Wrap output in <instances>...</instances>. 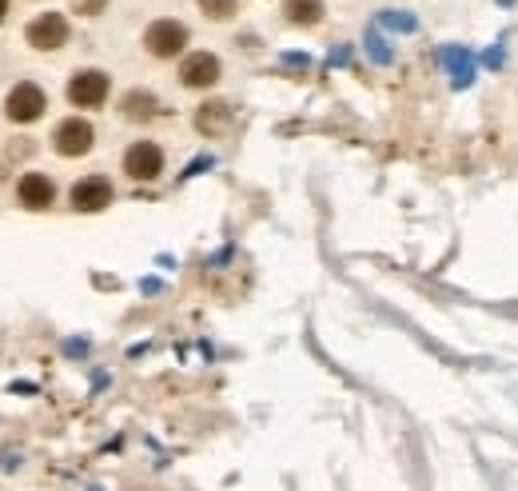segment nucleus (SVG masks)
I'll return each instance as SVG.
<instances>
[{"label":"nucleus","mask_w":518,"mask_h":491,"mask_svg":"<svg viewBox=\"0 0 518 491\" xmlns=\"http://www.w3.org/2000/svg\"><path fill=\"white\" fill-rule=\"evenodd\" d=\"M180 80L188 88H212L220 80V60L212 52H192L184 64H180Z\"/></svg>","instance_id":"obj_8"},{"label":"nucleus","mask_w":518,"mask_h":491,"mask_svg":"<svg viewBox=\"0 0 518 491\" xmlns=\"http://www.w3.org/2000/svg\"><path fill=\"white\" fill-rule=\"evenodd\" d=\"M124 116H128V120H148V116H156V96H148V92H128V96H124Z\"/></svg>","instance_id":"obj_12"},{"label":"nucleus","mask_w":518,"mask_h":491,"mask_svg":"<svg viewBox=\"0 0 518 491\" xmlns=\"http://www.w3.org/2000/svg\"><path fill=\"white\" fill-rule=\"evenodd\" d=\"M184 44H188V28H184L180 20H156V24H148V32H144V48H148L152 56H160V60L180 56Z\"/></svg>","instance_id":"obj_1"},{"label":"nucleus","mask_w":518,"mask_h":491,"mask_svg":"<svg viewBox=\"0 0 518 491\" xmlns=\"http://www.w3.org/2000/svg\"><path fill=\"white\" fill-rule=\"evenodd\" d=\"M8 120H16V124H32V120H40L44 116V108H48V100H44V92L32 84V80H24V84H16L12 92H8Z\"/></svg>","instance_id":"obj_3"},{"label":"nucleus","mask_w":518,"mask_h":491,"mask_svg":"<svg viewBox=\"0 0 518 491\" xmlns=\"http://www.w3.org/2000/svg\"><path fill=\"white\" fill-rule=\"evenodd\" d=\"M443 64H451L455 84H471V60H467L463 48H447V52H443Z\"/></svg>","instance_id":"obj_13"},{"label":"nucleus","mask_w":518,"mask_h":491,"mask_svg":"<svg viewBox=\"0 0 518 491\" xmlns=\"http://www.w3.org/2000/svg\"><path fill=\"white\" fill-rule=\"evenodd\" d=\"M104 4H108V0H72V8H76L80 16H96V12H104Z\"/></svg>","instance_id":"obj_15"},{"label":"nucleus","mask_w":518,"mask_h":491,"mask_svg":"<svg viewBox=\"0 0 518 491\" xmlns=\"http://www.w3.org/2000/svg\"><path fill=\"white\" fill-rule=\"evenodd\" d=\"M68 100H72L76 108H100V104L108 100V76L96 72V68L76 72V76L68 80Z\"/></svg>","instance_id":"obj_2"},{"label":"nucleus","mask_w":518,"mask_h":491,"mask_svg":"<svg viewBox=\"0 0 518 491\" xmlns=\"http://www.w3.org/2000/svg\"><path fill=\"white\" fill-rule=\"evenodd\" d=\"M283 12H287V20H291V24L311 28V24H319V20H323V0H287V4H283Z\"/></svg>","instance_id":"obj_11"},{"label":"nucleus","mask_w":518,"mask_h":491,"mask_svg":"<svg viewBox=\"0 0 518 491\" xmlns=\"http://www.w3.org/2000/svg\"><path fill=\"white\" fill-rule=\"evenodd\" d=\"M112 204V184L104 176H84L76 188H72V208L76 212H100Z\"/></svg>","instance_id":"obj_7"},{"label":"nucleus","mask_w":518,"mask_h":491,"mask_svg":"<svg viewBox=\"0 0 518 491\" xmlns=\"http://www.w3.org/2000/svg\"><path fill=\"white\" fill-rule=\"evenodd\" d=\"M92 140H96L92 124L80 120V116H68V120L56 128V136H52V144H56L60 156H84V152L92 148Z\"/></svg>","instance_id":"obj_6"},{"label":"nucleus","mask_w":518,"mask_h":491,"mask_svg":"<svg viewBox=\"0 0 518 491\" xmlns=\"http://www.w3.org/2000/svg\"><path fill=\"white\" fill-rule=\"evenodd\" d=\"M124 172H128L132 180H156V176L164 172V152H160L152 140H140V144H132V148L124 152Z\"/></svg>","instance_id":"obj_5"},{"label":"nucleus","mask_w":518,"mask_h":491,"mask_svg":"<svg viewBox=\"0 0 518 491\" xmlns=\"http://www.w3.org/2000/svg\"><path fill=\"white\" fill-rule=\"evenodd\" d=\"M28 44L32 48H40V52H56L60 44H68V20L60 16V12H44V16H36L32 24H28Z\"/></svg>","instance_id":"obj_4"},{"label":"nucleus","mask_w":518,"mask_h":491,"mask_svg":"<svg viewBox=\"0 0 518 491\" xmlns=\"http://www.w3.org/2000/svg\"><path fill=\"white\" fill-rule=\"evenodd\" d=\"M16 196H20V204H24V208L40 212V208H48V204H52L56 188H52V180H48V176H40V172H28V176H20V184H16Z\"/></svg>","instance_id":"obj_9"},{"label":"nucleus","mask_w":518,"mask_h":491,"mask_svg":"<svg viewBox=\"0 0 518 491\" xmlns=\"http://www.w3.org/2000/svg\"><path fill=\"white\" fill-rule=\"evenodd\" d=\"M228 124H232V108L220 104V100H216V104H204V108L196 112V128H200L204 136H220Z\"/></svg>","instance_id":"obj_10"},{"label":"nucleus","mask_w":518,"mask_h":491,"mask_svg":"<svg viewBox=\"0 0 518 491\" xmlns=\"http://www.w3.org/2000/svg\"><path fill=\"white\" fill-rule=\"evenodd\" d=\"M4 4H8V0H0V16H4Z\"/></svg>","instance_id":"obj_16"},{"label":"nucleus","mask_w":518,"mask_h":491,"mask_svg":"<svg viewBox=\"0 0 518 491\" xmlns=\"http://www.w3.org/2000/svg\"><path fill=\"white\" fill-rule=\"evenodd\" d=\"M200 8H204V16H212V20H228V16H236L240 0H200Z\"/></svg>","instance_id":"obj_14"}]
</instances>
